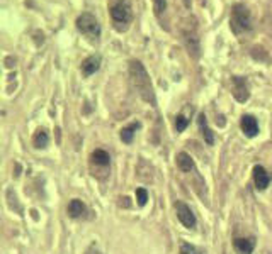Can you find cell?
<instances>
[{
  "instance_id": "obj_1",
  "label": "cell",
  "mask_w": 272,
  "mask_h": 254,
  "mask_svg": "<svg viewBox=\"0 0 272 254\" xmlns=\"http://www.w3.org/2000/svg\"><path fill=\"white\" fill-rule=\"evenodd\" d=\"M130 77H131V85L138 95L141 97L145 102L155 103V94H153V87L150 77L146 73V70L143 68V64L139 61H131L130 64Z\"/></svg>"
},
{
  "instance_id": "obj_2",
  "label": "cell",
  "mask_w": 272,
  "mask_h": 254,
  "mask_svg": "<svg viewBox=\"0 0 272 254\" xmlns=\"http://www.w3.org/2000/svg\"><path fill=\"white\" fill-rule=\"evenodd\" d=\"M230 27L233 31V34L242 36L247 32L252 31V16H250V10L247 9L243 3L233 7V12H231L230 19Z\"/></svg>"
},
{
  "instance_id": "obj_3",
  "label": "cell",
  "mask_w": 272,
  "mask_h": 254,
  "mask_svg": "<svg viewBox=\"0 0 272 254\" xmlns=\"http://www.w3.org/2000/svg\"><path fill=\"white\" fill-rule=\"evenodd\" d=\"M111 17L117 31H126L131 22V7L128 0H116L111 5Z\"/></svg>"
},
{
  "instance_id": "obj_4",
  "label": "cell",
  "mask_w": 272,
  "mask_h": 254,
  "mask_svg": "<svg viewBox=\"0 0 272 254\" xmlns=\"http://www.w3.org/2000/svg\"><path fill=\"white\" fill-rule=\"evenodd\" d=\"M75 24H77V29L84 36H87V38L95 39V41L101 38V24H99V20L92 14L89 12L80 14L77 17V22Z\"/></svg>"
},
{
  "instance_id": "obj_5",
  "label": "cell",
  "mask_w": 272,
  "mask_h": 254,
  "mask_svg": "<svg viewBox=\"0 0 272 254\" xmlns=\"http://www.w3.org/2000/svg\"><path fill=\"white\" fill-rule=\"evenodd\" d=\"M175 212H177V219L181 220V224L187 229L196 227V215L191 210V207H187L184 202L175 203Z\"/></svg>"
},
{
  "instance_id": "obj_6",
  "label": "cell",
  "mask_w": 272,
  "mask_h": 254,
  "mask_svg": "<svg viewBox=\"0 0 272 254\" xmlns=\"http://www.w3.org/2000/svg\"><path fill=\"white\" fill-rule=\"evenodd\" d=\"M271 181H272V176L266 171V168L257 164V166L253 168V183H255L257 190L264 192L271 185Z\"/></svg>"
},
{
  "instance_id": "obj_7",
  "label": "cell",
  "mask_w": 272,
  "mask_h": 254,
  "mask_svg": "<svg viewBox=\"0 0 272 254\" xmlns=\"http://www.w3.org/2000/svg\"><path fill=\"white\" fill-rule=\"evenodd\" d=\"M240 127L247 137H255L259 134V122L253 116H243L240 120Z\"/></svg>"
},
{
  "instance_id": "obj_8",
  "label": "cell",
  "mask_w": 272,
  "mask_h": 254,
  "mask_svg": "<svg viewBox=\"0 0 272 254\" xmlns=\"http://www.w3.org/2000/svg\"><path fill=\"white\" fill-rule=\"evenodd\" d=\"M233 248L238 254H252L255 248V241L253 237H237L233 241Z\"/></svg>"
},
{
  "instance_id": "obj_9",
  "label": "cell",
  "mask_w": 272,
  "mask_h": 254,
  "mask_svg": "<svg viewBox=\"0 0 272 254\" xmlns=\"http://www.w3.org/2000/svg\"><path fill=\"white\" fill-rule=\"evenodd\" d=\"M99 68H101V56L92 55L82 63V73H84L85 77H91V75H94Z\"/></svg>"
},
{
  "instance_id": "obj_10",
  "label": "cell",
  "mask_w": 272,
  "mask_h": 254,
  "mask_svg": "<svg viewBox=\"0 0 272 254\" xmlns=\"http://www.w3.org/2000/svg\"><path fill=\"white\" fill-rule=\"evenodd\" d=\"M233 85H235V92H233L235 98H237L238 102H245V100H249V88H247V81L240 77H235Z\"/></svg>"
},
{
  "instance_id": "obj_11",
  "label": "cell",
  "mask_w": 272,
  "mask_h": 254,
  "mask_svg": "<svg viewBox=\"0 0 272 254\" xmlns=\"http://www.w3.org/2000/svg\"><path fill=\"white\" fill-rule=\"evenodd\" d=\"M87 214V207L84 205V202L78 198H73L70 203H68V215L71 219H80Z\"/></svg>"
},
{
  "instance_id": "obj_12",
  "label": "cell",
  "mask_w": 272,
  "mask_h": 254,
  "mask_svg": "<svg viewBox=\"0 0 272 254\" xmlns=\"http://www.w3.org/2000/svg\"><path fill=\"white\" fill-rule=\"evenodd\" d=\"M198 124H199V129H201V134H203L204 141H206V144L213 146L214 137H213V132H211L209 126H207V119H206V116H204V114H199Z\"/></svg>"
},
{
  "instance_id": "obj_13",
  "label": "cell",
  "mask_w": 272,
  "mask_h": 254,
  "mask_svg": "<svg viewBox=\"0 0 272 254\" xmlns=\"http://www.w3.org/2000/svg\"><path fill=\"white\" fill-rule=\"evenodd\" d=\"M175 159H177L179 170L184 171V173H191V171L194 170V161H192V158L187 153H179Z\"/></svg>"
},
{
  "instance_id": "obj_14",
  "label": "cell",
  "mask_w": 272,
  "mask_h": 254,
  "mask_svg": "<svg viewBox=\"0 0 272 254\" xmlns=\"http://www.w3.org/2000/svg\"><path fill=\"white\" fill-rule=\"evenodd\" d=\"M91 159H92V163L97 164V166H109V163H111V156L107 155L104 149H95V151L92 153Z\"/></svg>"
},
{
  "instance_id": "obj_15",
  "label": "cell",
  "mask_w": 272,
  "mask_h": 254,
  "mask_svg": "<svg viewBox=\"0 0 272 254\" xmlns=\"http://www.w3.org/2000/svg\"><path fill=\"white\" fill-rule=\"evenodd\" d=\"M136 129H139V122H133V124H130V126L124 127L123 131H121V139H123V142H126V144H130V142L133 141Z\"/></svg>"
},
{
  "instance_id": "obj_16",
  "label": "cell",
  "mask_w": 272,
  "mask_h": 254,
  "mask_svg": "<svg viewBox=\"0 0 272 254\" xmlns=\"http://www.w3.org/2000/svg\"><path fill=\"white\" fill-rule=\"evenodd\" d=\"M48 141H49L48 132H46L45 129H39V131L34 134V137H33L34 148H46V146H48Z\"/></svg>"
},
{
  "instance_id": "obj_17",
  "label": "cell",
  "mask_w": 272,
  "mask_h": 254,
  "mask_svg": "<svg viewBox=\"0 0 272 254\" xmlns=\"http://www.w3.org/2000/svg\"><path fill=\"white\" fill-rule=\"evenodd\" d=\"M136 200H138L139 207L146 205V200H148V193H146L145 188H136Z\"/></svg>"
},
{
  "instance_id": "obj_18",
  "label": "cell",
  "mask_w": 272,
  "mask_h": 254,
  "mask_svg": "<svg viewBox=\"0 0 272 254\" xmlns=\"http://www.w3.org/2000/svg\"><path fill=\"white\" fill-rule=\"evenodd\" d=\"M187 124H189V120L185 119L184 116H177V117H175V129H177V132L184 131V129L187 127Z\"/></svg>"
},
{
  "instance_id": "obj_19",
  "label": "cell",
  "mask_w": 272,
  "mask_h": 254,
  "mask_svg": "<svg viewBox=\"0 0 272 254\" xmlns=\"http://www.w3.org/2000/svg\"><path fill=\"white\" fill-rule=\"evenodd\" d=\"M153 5H155L157 16H160L162 12H165V9H167V0H153Z\"/></svg>"
},
{
  "instance_id": "obj_20",
  "label": "cell",
  "mask_w": 272,
  "mask_h": 254,
  "mask_svg": "<svg viewBox=\"0 0 272 254\" xmlns=\"http://www.w3.org/2000/svg\"><path fill=\"white\" fill-rule=\"evenodd\" d=\"M181 254H201L198 251V249L194 248V246H191V244H182L181 246Z\"/></svg>"
},
{
  "instance_id": "obj_21",
  "label": "cell",
  "mask_w": 272,
  "mask_h": 254,
  "mask_svg": "<svg viewBox=\"0 0 272 254\" xmlns=\"http://www.w3.org/2000/svg\"><path fill=\"white\" fill-rule=\"evenodd\" d=\"M85 254H101V253H99L97 249H95L94 246H92V248H89V249H87V253H85Z\"/></svg>"
}]
</instances>
